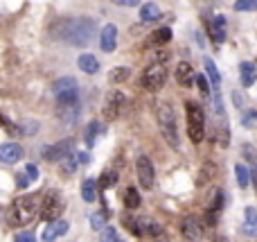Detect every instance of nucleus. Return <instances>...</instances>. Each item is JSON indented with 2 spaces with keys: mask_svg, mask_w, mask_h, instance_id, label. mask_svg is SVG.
I'll list each match as a JSON object with an SVG mask.
<instances>
[{
  "mask_svg": "<svg viewBox=\"0 0 257 242\" xmlns=\"http://www.w3.org/2000/svg\"><path fill=\"white\" fill-rule=\"evenodd\" d=\"M77 116H79V107H77V104L59 107V118H61V122H75Z\"/></svg>",
  "mask_w": 257,
  "mask_h": 242,
  "instance_id": "obj_22",
  "label": "nucleus"
},
{
  "mask_svg": "<svg viewBox=\"0 0 257 242\" xmlns=\"http://www.w3.org/2000/svg\"><path fill=\"white\" fill-rule=\"evenodd\" d=\"M156 118H158V127L160 134L165 136L169 147L178 149L181 147V138H178V127H176V113H174L172 104L169 102H158L156 107Z\"/></svg>",
  "mask_w": 257,
  "mask_h": 242,
  "instance_id": "obj_3",
  "label": "nucleus"
},
{
  "mask_svg": "<svg viewBox=\"0 0 257 242\" xmlns=\"http://www.w3.org/2000/svg\"><path fill=\"white\" fill-rule=\"evenodd\" d=\"M160 16V9H158V5L156 3H145L140 7V18L145 23H149V21H156V18Z\"/></svg>",
  "mask_w": 257,
  "mask_h": 242,
  "instance_id": "obj_21",
  "label": "nucleus"
},
{
  "mask_svg": "<svg viewBox=\"0 0 257 242\" xmlns=\"http://www.w3.org/2000/svg\"><path fill=\"white\" fill-rule=\"evenodd\" d=\"M77 166H79V156H77V154H70V156L63 161V168H61V170L66 172V175H72V172L77 170Z\"/></svg>",
  "mask_w": 257,
  "mask_h": 242,
  "instance_id": "obj_32",
  "label": "nucleus"
},
{
  "mask_svg": "<svg viewBox=\"0 0 257 242\" xmlns=\"http://www.w3.org/2000/svg\"><path fill=\"white\" fill-rule=\"evenodd\" d=\"M246 220H244V226H241V231H244L246 235H257V211L253 206H248L244 211Z\"/></svg>",
  "mask_w": 257,
  "mask_h": 242,
  "instance_id": "obj_18",
  "label": "nucleus"
},
{
  "mask_svg": "<svg viewBox=\"0 0 257 242\" xmlns=\"http://www.w3.org/2000/svg\"><path fill=\"white\" fill-rule=\"evenodd\" d=\"M165 79H167V68H165V63L154 61L151 66H147L145 72H142L140 84L145 86L147 91H158V89H163Z\"/></svg>",
  "mask_w": 257,
  "mask_h": 242,
  "instance_id": "obj_6",
  "label": "nucleus"
},
{
  "mask_svg": "<svg viewBox=\"0 0 257 242\" xmlns=\"http://www.w3.org/2000/svg\"><path fill=\"white\" fill-rule=\"evenodd\" d=\"M124 204H126V208L140 206V193H138V188H126L124 190Z\"/></svg>",
  "mask_w": 257,
  "mask_h": 242,
  "instance_id": "obj_28",
  "label": "nucleus"
},
{
  "mask_svg": "<svg viewBox=\"0 0 257 242\" xmlns=\"http://www.w3.org/2000/svg\"><path fill=\"white\" fill-rule=\"evenodd\" d=\"M77 156H79V163H90V154L81 152V154H77Z\"/></svg>",
  "mask_w": 257,
  "mask_h": 242,
  "instance_id": "obj_45",
  "label": "nucleus"
},
{
  "mask_svg": "<svg viewBox=\"0 0 257 242\" xmlns=\"http://www.w3.org/2000/svg\"><path fill=\"white\" fill-rule=\"evenodd\" d=\"M239 70H241V84H244V86H253L255 79H257V68L253 66V63H248V61H241L239 63Z\"/></svg>",
  "mask_w": 257,
  "mask_h": 242,
  "instance_id": "obj_20",
  "label": "nucleus"
},
{
  "mask_svg": "<svg viewBox=\"0 0 257 242\" xmlns=\"http://www.w3.org/2000/svg\"><path fill=\"white\" fill-rule=\"evenodd\" d=\"M95 32H97V27L90 18H75V21H66L61 25V39L66 43L81 48V45H88L93 41Z\"/></svg>",
  "mask_w": 257,
  "mask_h": 242,
  "instance_id": "obj_1",
  "label": "nucleus"
},
{
  "mask_svg": "<svg viewBox=\"0 0 257 242\" xmlns=\"http://www.w3.org/2000/svg\"><path fill=\"white\" fill-rule=\"evenodd\" d=\"M79 68L86 72V75H95V72L99 70V61H97V57L95 54H90V52H86V54H81L79 57Z\"/></svg>",
  "mask_w": 257,
  "mask_h": 242,
  "instance_id": "obj_16",
  "label": "nucleus"
},
{
  "mask_svg": "<svg viewBox=\"0 0 257 242\" xmlns=\"http://www.w3.org/2000/svg\"><path fill=\"white\" fill-rule=\"evenodd\" d=\"M104 224H106V211H97L90 215V226H93L95 231H104L106 229Z\"/></svg>",
  "mask_w": 257,
  "mask_h": 242,
  "instance_id": "obj_29",
  "label": "nucleus"
},
{
  "mask_svg": "<svg viewBox=\"0 0 257 242\" xmlns=\"http://www.w3.org/2000/svg\"><path fill=\"white\" fill-rule=\"evenodd\" d=\"M102 242H122L120 238H117V231L113 229V226H106V229L102 231V238H99Z\"/></svg>",
  "mask_w": 257,
  "mask_h": 242,
  "instance_id": "obj_34",
  "label": "nucleus"
},
{
  "mask_svg": "<svg viewBox=\"0 0 257 242\" xmlns=\"http://www.w3.org/2000/svg\"><path fill=\"white\" fill-rule=\"evenodd\" d=\"M70 154H75V140H72V138H63V140H59L57 145H52V147L45 149L43 158H45V161H66Z\"/></svg>",
  "mask_w": 257,
  "mask_h": 242,
  "instance_id": "obj_9",
  "label": "nucleus"
},
{
  "mask_svg": "<svg viewBox=\"0 0 257 242\" xmlns=\"http://www.w3.org/2000/svg\"><path fill=\"white\" fill-rule=\"evenodd\" d=\"M126 104V98L122 91H111V93L106 95V100H104V118L106 120H117L122 113V109H124Z\"/></svg>",
  "mask_w": 257,
  "mask_h": 242,
  "instance_id": "obj_7",
  "label": "nucleus"
},
{
  "mask_svg": "<svg viewBox=\"0 0 257 242\" xmlns=\"http://www.w3.org/2000/svg\"><path fill=\"white\" fill-rule=\"evenodd\" d=\"M41 213V197L39 195H27V197L14 199L12 211H9V224L12 226H27L36 220Z\"/></svg>",
  "mask_w": 257,
  "mask_h": 242,
  "instance_id": "obj_2",
  "label": "nucleus"
},
{
  "mask_svg": "<svg viewBox=\"0 0 257 242\" xmlns=\"http://www.w3.org/2000/svg\"><path fill=\"white\" fill-rule=\"evenodd\" d=\"M27 177H30V179H36V177H39V168H36L34 163L27 166Z\"/></svg>",
  "mask_w": 257,
  "mask_h": 242,
  "instance_id": "obj_42",
  "label": "nucleus"
},
{
  "mask_svg": "<svg viewBox=\"0 0 257 242\" xmlns=\"http://www.w3.org/2000/svg\"><path fill=\"white\" fill-rule=\"evenodd\" d=\"M217 242H226V240H217Z\"/></svg>",
  "mask_w": 257,
  "mask_h": 242,
  "instance_id": "obj_48",
  "label": "nucleus"
},
{
  "mask_svg": "<svg viewBox=\"0 0 257 242\" xmlns=\"http://www.w3.org/2000/svg\"><path fill=\"white\" fill-rule=\"evenodd\" d=\"M210 36H212L214 41H219V43L226 39V18L223 16L212 18V23H210Z\"/></svg>",
  "mask_w": 257,
  "mask_h": 242,
  "instance_id": "obj_17",
  "label": "nucleus"
},
{
  "mask_svg": "<svg viewBox=\"0 0 257 242\" xmlns=\"http://www.w3.org/2000/svg\"><path fill=\"white\" fill-rule=\"evenodd\" d=\"M205 72H208V77H210V82H212V86H219L221 84V75H219V70H217V66H214V61L212 59H205Z\"/></svg>",
  "mask_w": 257,
  "mask_h": 242,
  "instance_id": "obj_26",
  "label": "nucleus"
},
{
  "mask_svg": "<svg viewBox=\"0 0 257 242\" xmlns=\"http://www.w3.org/2000/svg\"><path fill=\"white\" fill-rule=\"evenodd\" d=\"M30 186V177H18V188H27Z\"/></svg>",
  "mask_w": 257,
  "mask_h": 242,
  "instance_id": "obj_44",
  "label": "nucleus"
},
{
  "mask_svg": "<svg viewBox=\"0 0 257 242\" xmlns=\"http://www.w3.org/2000/svg\"><path fill=\"white\" fill-rule=\"evenodd\" d=\"M95 197H97V190H95V179H86L81 184V199L86 204H93Z\"/></svg>",
  "mask_w": 257,
  "mask_h": 242,
  "instance_id": "obj_23",
  "label": "nucleus"
},
{
  "mask_svg": "<svg viewBox=\"0 0 257 242\" xmlns=\"http://www.w3.org/2000/svg\"><path fill=\"white\" fill-rule=\"evenodd\" d=\"M128 75H131V70H128V68H113V70H111V79L113 82H124Z\"/></svg>",
  "mask_w": 257,
  "mask_h": 242,
  "instance_id": "obj_36",
  "label": "nucleus"
},
{
  "mask_svg": "<svg viewBox=\"0 0 257 242\" xmlns=\"http://www.w3.org/2000/svg\"><path fill=\"white\" fill-rule=\"evenodd\" d=\"M181 231H183V235H185L190 242L199 240L201 233H203V229H201V222L196 220V217H185V220H183V224H181Z\"/></svg>",
  "mask_w": 257,
  "mask_h": 242,
  "instance_id": "obj_13",
  "label": "nucleus"
},
{
  "mask_svg": "<svg viewBox=\"0 0 257 242\" xmlns=\"http://www.w3.org/2000/svg\"><path fill=\"white\" fill-rule=\"evenodd\" d=\"M72 91H77L75 77H61V79H57L52 84V93L57 95V98H61V95H66V93H72Z\"/></svg>",
  "mask_w": 257,
  "mask_h": 242,
  "instance_id": "obj_15",
  "label": "nucleus"
},
{
  "mask_svg": "<svg viewBox=\"0 0 257 242\" xmlns=\"http://www.w3.org/2000/svg\"><path fill=\"white\" fill-rule=\"evenodd\" d=\"M196 84H199L201 95H205V98H208V95H210V84H208V79H205V75H196Z\"/></svg>",
  "mask_w": 257,
  "mask_h": 242,
  "instance_id": "obj_37",
  "label": "nucleus"
},
{
  "mask_svg": "<svg viewBox=\"0 0 257 242\" xmlns=\"http://www.w3.org/2000/svg\"><path fill=\"white\" fill-rule=\"evenodd\" d=\"M176 82L181 86H192L196 82V72H194V68L190 66L187 61H181L176 66Z\"/></svg>",
  "mask_w": 257,
  "mask_h": 242,
  "instance_id": "obj_14",
  "label": "nucleus"
},
{
  "mask_svg": "<svg viewBox=\"0 0 257 242\" xmlns=\"http://www.w3.org/2000/svg\"><path fill=\"white\" fill-rule=\"evenodd\" d=\"M235 177H237V184H239L241 188H246V186L250 184V172H248V168L241 166V163L235 166Z\"/></svg>",
  "mask_w": 257,
  "mask_h": 242,
  "instance_id": "obj_25",
  "label": "nucleus"
},
{
  "mask_svg": "<svg viewBox=\"0 0 257 242\" xmlns=\"http://www.w3.org/2000/svg\"><path fill=\"white\" fill-rule=\"evenodd\" d=\"M104 131H106V129H102V125H99L97 120H93L88 125V129H86V145H88V147H93L95 138H97L99 134H104Z\"/></svg>",
  "mask_w": 257,
  "mask_h": 242,
  "instance_id": "obj_24",
  "label": "nucleus"
},
{
  "mask_svg": "<svg viewBox=\"0 0 257 242\" xmlns=\"http://www.w3.org/2000/svg\"><path fill=\"white\" fill-rule=\"evenodd\" d=\"M63 208H66V199L59 190H48L43 195V202H41V217L48 222H54L61 217Z\"/></svg>",
  "mask_w": 257,
  "mask_h": 242,
  "instance_id": "obj_5",
  "label": "nucleus"
},
{
  "mask_svg": "<svg viewBox=\"0 0 257 242\" xmlns=\"http://www.w3.org/2000/svg\"><path fill=\"white\" fill-rule=\"evenodd\" d=\"M117 184V175L115 172H102V177H99V186H102V190L111 188V186Z\"/></svg>",
  "mask_w": 257,
  "mask_h": 242,
  "instance_id": "obj_31",
  "label": "nucleus"
},
{
  "mask_svg": "<svg viewBox=\"0 0 257 242\" xmlns=\"http://www.w3.org/2000/svg\"><path fill=\"white\" fill-rule=\"evenodd\" d=\"M187 109V134H190L192 143H201L205 136V116L203 109L194 102H185Z\"/></svg>",
  "mask_w": 257,
  "mask_h": 242,
  "instance_id": "obj_4",
  "label": "nucleus"
},
{
  "mask_svg": "<svg viewBox=\"0 0 257 242\" xmlns=\"http://www.w3.org/2000/svg\"><path fill=\"white\" fill-rule=\"evenodd\" d=\"M214 175H217V166L208 161V163L203 166V170H201V175H199V186H205Z\"/></svg>",
  "mask_w": 257,
  "mask_h": 242,
  "instance_id": "obj_27",
  "label": "nucleus"
},
{
  "mask_svg": "<svg viewBox=\"0 0 257 242\" xmlns=\"http://www.w3.org/2000/svg\"><path fill=\"white\" fill-rule=\"evenodd\" d=\"M23 158V147L18 143H3L0 145V161L3 163H18Z\"/></svg>",
  "mask_w": 257,
  "mask_h": 242,
  "instance_id": "obj_11",
  "label": "nucleus"
},
{
  "mask_svg": "<svg viewBox=\"0 0 257 242\" xmlns=\"http://www.w3.org/2000/svg\"><path fill=\"white\" fill-rule=\"evenodd\" d=\"M136 175H138V184H140V188H145V190L154 188L156 170H154V166H151V161L147 156H138V161H136Z\"/></svg>",
  "mask_w": 257,
  "mask_h": 242,
  "instance_id": "obj_8",
  "label": "nucleus"
},
{
  "mask_svg": "<svg viewBox=\"0 0 257 242\" xmlns=\"http://www.w3.org/2000/svg\"><path fill=\"white\" fill-rule=\"evenodd\" d=\"M21 129H23V134H25V136H34L36 131H39V122H36V120H25L21 125Z\"/></svg>",
  "mask_w": 257,
  "mask_h": 242,
  "instance_id": "obj_35",
  "label": "nucleus"
},
{
  "mask_svg": "<svg viewBox=\"0 0 257 242\" xmlns=\"http://www.w3.org/2000/svg\"><path fill=\"white\" fill-rule=\"evenodd\" d=\"M169 39H172V30L169 27H160V30H156L151 34V43H167Z\"/></svg>",
  "mask_w": 257,
  "mask_h": 242,
  "instance_id": "obj_30",
  "label": "nucleus"
},
{
  "mask_svg": "<svg viewBox=\"0 0 257 242\" xmlns=\"http://www.w3.org/2000/svg\"><path fill=\"white\" fill-rule=\"evenodd\" d=\"M68 220H54V222H50L48 226H45V231H43V242H54L59 238V235H63L68 231Z\"/></svg>",
  "mask_w": 257,
  "mask_h": 242,
  "instance_id": "obj_12",
  "label": "nucleus"
},
{
  "mask_svg": "<svg viewBox=\"0 0 257 242\" xmlns=\"http://www.w3.org/2000/svg\"><path fill=\"white\" fill-rule=\"evenodd\" d=\"M235 9H237V12H246V9H248V0H237Z\"/></svg>",
  "mask_w": 257,
  "mask_h": 242,
  "instance_id": "obj_43",
  "label": "nucleus"
},
{
  "mask_svg": "<svg viewBox=\"0 0 257 242\" xmlns=\"http://www.w3.org/2000/svg\"><path fill=\"white\" fill-rule=\"evenodd\" d=\"M214 107H217L219 116H223V102H221V95H219V93H214Z\"/></svg>",
  "mask_w": 257,
  "mask_h": 242,
  "instance_id": "obj_41",
  "label": "nucleus"
},
{
  "mask_svg": "<svg viewBox=\"0 0 257 242\" xmlns=\"http://www.w3.org/2000/svg\"><path fill=\"white\" fill-rule=\"evenodd\" d=\"M235 104L237 107H241V95L239 93H235Z\"/></svg>",
  "mask_w": 257,
  "mask_h": 242,
  "instance_id": "obj_46",
  "label": "nucleus"
},
{
  "mask_svg": "<svg viewBox=\"0 0 257 242\" xmlns=\"http://www.w3.org/2000/svg\"><path fill=\"white\" fill-rule=\"evenodd\" d=\"M14 242H36L34 233H30V231H23V233H18L16 238H14Z\"/></svg>",
  "mask_w": 257,
  "mask_h": 242,
  "instance_id": "obj_39",
  "label": "nucleus"
},
{
  "mask_svg": "<svg viewBox=\"0 0 257 242\" xmlns=\"http://www.w3.org/2000/svg\"><path fill=\"white\" fill-rule=\"evenodd\" d=\"M115 5H120V7H138L140 5V0H113Z\"/></svg>",
  "mask_w": 257,
  "mask_h": 242,
  "instance_id": "obj_40",
  "label": "nucleus"
},
{
  "mask_svg": "<svg viewBox=\"0 0 257 242\" xmlns=\"http://www.w3.org/2000/svg\"><path fill=\"white\" fill-rule=\"evenodd\" d=\"M117 45V27L115 25H104L102 34H99V48L104 50V52H113Z\"/></svg>",
  "mask_w": 257,
  "mask_h": 242,
  "instance_id": "obj_10",
  "label": "nucleus"
},
{
  "mask_svg": "<svg viewBox=\"0 0 257 242\" xmlns=\"http://www.w3.org/2000/svg\"><path fill=\"white\" fill-rule=\"evenodd\" d=\"M248 9H257V0H248Z\"/></svg>",
  "mask_w": 257,
  "mask_h": 242,
  "instance_id": "obj_47",
  "label": "nucleus"
},
{
  "mask_svg": "<svg viewBox=\"0 0 257 242\" xmlns=\"http://www.w3.org/2000/svg\"><path fill=\"white\" fill-rule=\"evenodd\" d=\"M241 122H244V127H257V111H246Z\"/></svg>",
  "mask_w": 257,
  "mask_h": 242,
  "instance_id": "obj_38",
  "label": "nucleus"
},
{
  "mask_svg": "<svg viewBox=\"0 0 257 242\" xmlns=\"http://www.w3.org/2000/svg\"><path fill=\"white\" fill-rule=\"evenodd\" d=\"M145 226H147V233L154 238V242H169L167 238V231L163 229V226L158 224V222H154V220H145Z\"/></svg>",
  "mask_w": 257,
  "mask_h": 242,
  "instance_id": "obj_19",
  "label": "nucleus"
},
{
  "mask_svg": "<svg viewBox=\"0 0 257 242\" xmlns=\"http://www.w3.org/2000/svg\"><path fill=\"white\" fill-rule=\"evenodd\" d=\"M241 154H244V158H246V161H248V163H253V166L257 163V154H255L253 145L244 143V145H241Z\"/></svg>",
  "mask_w": 257,
  "mask_h": 242,
  "instance_id": "obj_33",
  "label": "nucleus"
}]
</instances>
